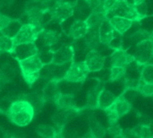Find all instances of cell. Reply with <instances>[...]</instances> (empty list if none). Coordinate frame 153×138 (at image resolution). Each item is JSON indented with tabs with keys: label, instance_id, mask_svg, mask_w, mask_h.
Listing matches in <instances>:
<instances>
[{
	"label": "cell",
	"instance_id": "4dcf8cb0",
	"mask_svg": "<svg viewBox=\"0 0 153 138\" xmlns=\"http://www.w3.org/2000/svg\"><path fill=\"white\" fill-rule=\"evenodd\" d=\"M13 101L14 100L11 97H4L1 99L0 100V113L6 115Z\"/></svg>",
	"mask_w": 153,
	"mask_h": 138
},
{
	"label": "cell",
	"instance_id": "8992f818",
	"mask_svg": "<svg viewBox=\"0 0 153 138\" xmlns=\"http://www.w3.org/2000/svg\"><path fill=\"white\" fill-rule=\"evenodd\" d=\"M43 29L44 28L39 27L33 22H28L22 24L18 33L13 38L14 45L21 44V43L35 42Z\"/></svg>",
	"mask_w": 153,
	"mask_h": 138
},
{
	"label": "cell",
	"instance_id": "e575fe53",
	"mask_svg": "<svg viewBox=\"0 0 153 138\" xmlns=\"http://www.w3.org/2000/svg\"><path fill=\"white\" fill-rule=\"evenodd\" d=\"M132 1H133V4H134V5H138V4H140L145 2L146 0H132Z\"/></svg>",
	"mask_w": 153,
	"mask_h": 138
},
{
	"label": "cell",
	"instance_id": "6da1fadb",
	"mask_svg": "<svg viewBox=\"0 0 153 138\" xmlns=\"http://www.w3.org/2000/svg\"><path fill=\"white\" fill-rule=\"evenodd\" d=\"M35 110L32 105L25 99H16L6 114L9 120L18 127H26L33 119Z\"/></svg>",
	"mask_w": 153,
	"mask_h": 138
},
{
	"label": "cell",
	"instance_id": "1f68e13d",
	"mask_svg": "<svg viewBox=\"0 0 153 138\" xmlns=\"http://www.w3.org/2000/svg\"><path fill=\"white\" fill-rule=\"evenodd\" d=\"M122 129H123V128H121L117 123H115V124L109 125V128H108V132L113 137H121Z\"/></svg>",
	"mask_w": 153,
	"mask_h": 138
},
{
	"label": "cell",
	"instance_id": "603a6c76",
	"mask_svg": "<svg viewBox=\"0 0 153 138\" xmlns=\"http://www.w3.org/2000/svg\"><path fill=\"white\" fill-rule=\"evenodd\" d=\"M13 38H11L1 32L0 35V52L3 53H12L14 48Z\"/></svg>",
	"mask_w": 153,
	"mask_h": 138
},
{
	"label": "cell",
	"instance_id": "8fae6325",
	"mask_svg": "<svg viewBox=\"0 0 153 138\" xmlns=\"http://www.w3.org/2000/svg\"><path fill=\"white\" fill-rule=\"evenodd\" d=\"M85 63L90 72H99L105 66L106 58L96 49H90L85 57Z\"/></svg>",
	"mask_w": 153,
	"mask_h": 138
},
{
	"label": "cell",
	"instance_id": "2e32d148",
	"mask_svg": "<svg viewBox=\"0 0 153 138\" xmlns=\"http://www.w3.org/2000/svg\"><path fill=\"white\" fill-rule=\"evenodd\" d=\"M43 97L45 99V101L49 102H56V101L58 99V97L61 94V92L59 90L58 86V81L56 80H51L49 81L45 88L42 91Z\"/></svg>",
	"mask_w": 153,
	"mask_h": 138
},
{
	"label": "cell",
	"instance_id": "8d00e7d4",
	"mask_svg": "<svg viewBox=\"0 0 153 138\" xmlns=\"http://www.w3.org/2000/svg\"><path fill=\"white\" fill-rule=\"evenodd\" d=\"M103 1H104V0H101V2H103Z\"/></svg>",
	"mask_w": 153,
	"mask_h": 138
},
{
	"label": "cell",
	"instance_id": "f1b7e54d",
	"mask_svg": "<svg viewBox=\"0 0 153 138\" xmlns=\"http://www.w3.org/2000/svg\"><path fill=\"white\" fill-rule=\"evenodd\" d=\"M134 129L137 135V137H153L152 131L147 124H142Z\"/></svg>",
	"mask_w": 153,
	"mask_h": 138
},
{
	"label": "cell",
	"instance_id": "3957f363",
	"mask_svg": "<svg viewBox=\"0 0 153 138\" xmlns=\"http://www.w3.org/2000/svg\"><path fill=\"white\" fill-rule=\"evenodd\" d=\"M112 16H121L137 22L144 19V17L138 12L136 6L134 4L129 3L127 0H118L115 6L106 14L107 19H109Z\"/></svg>",
	"mask_w": 153,
	"mask_h": 138
},
{
	"label": "cell",
	"instance_id": "4fadbf2b",
	"mask_svg": "<svg viewBox=\"0 0 153 138\" xmlns=\"http://www.w3.org/2000/svg\"><path fill=\"white\" fill-rule=\"evenodd\" d=\"M78 111H79L78 109H75V110H65V109L57 108V110L54 114L52 119H53L54 123L56 125V127L60 129V128H63L65 127V125L69 120H71L78 113Z\"/></svg>",
	"mask_w": 153,
	"mask_h": 138
},
{
	"label": "cell",
	"instance_id": "836d02e7",
	"mask_svg": "<svg viewBox=\"0 0 153 138\" xmlns=\"http://www.w3.org/2000/svg\"><path fill=\"white\" fill-rule=\"evenodd\" d=\"M11 21V18L4 15V14H2L0 13V31H2L4 30V28L8 24V22Z\"/></svg>",
	"mask_w": 153,
	"mask_h": 138
},
{
	"label": "cell",
	"instance_id": "cb8c5ba5",
	"mask_svg": "<svg viewBox=\"0 0 153 138\" xmlns=\"http://www.w3.org/2000/svg\"><path fill=\"white\" fill-rule=\"evenodd\" d=\"M141 79L147 84H153V63H147L141 70Z\"/></svg>",
	"mask_w": 153,
	"mask_h": 138
},
{
	"label": "cell",
	"instance_id": "5b68a950",
	"mask_svg": "<svg viewBox=\"0 0 153 138\" xmlns=\"http://www.w3.org/2000/svg\"><path fill=\"white\" fill-rule=\"evenodd\" d=\"M90 70L85 63V61H73L65 75L64 79L69 83H82L88 76Z\"/></svg>",
	"mask_w": 153,
	"mask_h": 138
},
{
	"label": "cell",
	"instance_id": "7a4b0ae2",
	"mask_svg": "<svg viewBox=\"0 0 153 138\" xmlns=\"http://www.w3.org/2000/svg\"><path fill=\"white\" fill-rule=\"evenodd\" d=\"M18 65L21 69L22 78L26 84L31 87V85L39 78L40 70L44 66L40 61L39 55L37 54L26 59L18 61Z\"/></svg>",
	"mask_w": 153,
	"mask_h": 138
},
{
	"label": "cell",
	"instance_id": "7402d4cb",
	"mask_svg": "<svg viewBox=\"0 0 153 138\" xmlns=\"http://www.w3.org/2000/svg\"><path fill=\"white\" fill-rule=\"evenodd\" d=\"M37 134L41 137H56L58 136V130L49 125H39L36 128Z\"/></svg>",
	"mask_w": 153,
	"mask_h": 138
},
{
	"label": "cell",
	"instance_id": "e0dca14e",
	"mask_svg": "<svg viewBox=\"0 0 153 138\" xmlns=\"http://www.w3.org/2000/svg\"><path fill=\"white\" fill-rule=\"evenodd\" d=\"M109 109L112 110L119 118H121L130 112V110H132V103L127 101L123 95H121L117 97L116 101L111 107H109Z\"/></svg>",
	"mask_w": 153,
	"mask_h": 138
},
{
	"label": "cell",
	"instance_id": "d6986e66",
	"mask_svg": "<svg viewBox=\"0 0 153 138\" xmlns=\"http://www.w3.org/2000/svg\"><path fill=\"white\" fill-rule=\"evenodd\" d=\"M55 104L59 109H65V110L77 109L75 97L73 93H61L58 99L56 101Z\"/></svg>",
	"mask_w": 153,
	"mask_h": 138
},
{
	"label": "cell",
	"instance_id": "83f0119b",
	"mask_svg": "<svg viewBox=\"0 0 153 138\" xmlns=\"http://www.w3.org/2000/svg\"><path fill=\"white\" fill-rule=\"evenodd\" d=\"M136 91L144 97H151V96H153V84L144 83L141 79L139 85L136 88Z\"/></svg>",
	"mask_w": 153,
	"mask_h": 138
},
{
	"label": "cell",
	"instance_id": "74e56055",
	"mask_svg": "<svg viewBox=\"0 0 153 138\" xmlns=\"http://www.w3.org/2000/svg\"><path fill=\"white\" fill-rule=\"evenodd\" d=\"M84 1H86V0H84Z\"/></svg>",
	"mask_w": 153,
	"mask_h": 138
},
{
	"label": "cell",
	"instance_id": "9a60e30c",
	"mask_svg": "<svg viewBox=\"0 0 153 138\" xmlns=\"http://www.w3.org/2000/svg\"><path fill=\"white\" fill-rule=\"evenodd\" d=\"M108 21L115 29V31L123 35L126 34L135 22L131 19L121 16H112L108 19Z\"/></svg>",
	"mask_w": 153,
	"mask_h": 138
},
{
	"label": "cell",
	"instance_id": "ffe728a7",
	"mask_svg": "<svg viewBox=\"0 0 153 138\" xmlns=\"http://www.w3.org/2000/svg\"><path fill=\"white\" fill-rule=\"evenodd\" d=\"M16 76V72L14 67L9 64L4 63L0 66V83L8 84L13 81Z\"/></svg>",
	"mask_w": 153,
	"mask_h": 138
},
{
	"label": "cell",
	"instance_id": "7c38bea8",
	"mask_svg": "<svg viewBox=\"0 0 153 138\" xmlns=\"http://www.w3.org/2000/svg\"><path fill=\"white\" fill-rule=\"evenodd\" d=\"M89 29L90 27L88 23L86 22V21L79 19V20L74 21L71 24L67 35L74 40H81L86 36V34L89 31Z\"/></svg>",
	"mask_w": 153,
	"mask_h": 138
},
{
	"label": "cell",
	"instance_id": "d6a6232c",
	"mask_svg": "<svg viewBox=\"0 0 153 138\" xmlns=\"http://www.w3.org/2000/svg\"><path fill=\"white\" fill-rule=\"evenodd\" d=\"M118 2V0H104L101 4V9L105 14H107Z\"/></svg>",
	"mask_w": 153,
	"mask_h": 138
},
{
	"label": "cell",
	"instance_id": "d590c367",
	"mask_svg": "<svg viewBox=\"0 0 153 138\" xmlns=\"http://www.w3.org/2000/svg\"><path fill=\"white\" fill-rule=\"evenodd\" d=\"M35 1H37V2H40V3H45V2H47L48 0H35Z\"/></svg>",
	"mask_w": 153,
	"mask_h": 138
},
{
	"label": "cell",
	"instance_id": "30bf717a",
	"mask_svg": "<svg viewBox=\"0 0 153 138\" xmlns=\"http://www.w3.org/2000/svg\"><path fill=\"white\" fill-rule=\"evenodd\" d=\"M133 62H134V55L129 54L126 49L123 48L114 49L113 53L110 56V67L119 66L126 68Z\"/></svg>",
	"mask_w": 153,
	"mask_h": 138
},
{
	"label": "cell",
	"instance_id": "ac0fdd59",
	"mask_svg": "<svg viewBox=\"0 0 153 138\" xmlns=\"http://www.w3.org/2000/svg\"><path fill=\"white\" fill-rule=\"evenodd\" d=\"M117 97L107 89H101L98 97V109L106 110L113 105Z\"/></svg>",
	"mask_w": 153,
	"mask_h": 138
},
{
	"label": "cell",
	"instance_id": "d4e9b609",
	"mask_svg": "<svg viewBox=\"0 0 153 138\" xmlns=\"http://www.w3.org/2000/svg\"><path fill=\"white\" fill-rule=\"evenodd\" d=\"M101 89H99V86L92 88L87 96V107L90 109H98V97Z\"/></svg>",
	"mask_w": 153,
	"mask_h": 138
},
{
	"label": "cell",
	"instance_id": "277c9868",
	"mask_svg": "<svg viewBox=\"0 0 153 138\" xmlns=\"http://www.w3.org/2000/svg\"><path fill=\"white\" fill-rule=\"evenodd\" d=\"M53 21L62 23L71 18L74 13V4L68 0H55L51 6Z\"/></svg>",
	"mask_w": 153,
	"mask_h": 138
},
{
	"label": "cell",
	"instance_id": "52a82bcc",
	"mask_svg": "<svg viewBox=\"0 0 153 138\" xmlns=\"http://www.w3.org/2000/svg\"><path fill=\"white\" fill-rule=\"evenodd\" d=\"M134 62L138 66H143L150 63L153 57V40L150 38L136 44L134 54Z\"/></svg>",
	"mask_w": 153,
	"mask_h": 138
},
{
	"label": "cell",
	"instance_id": "9c48e42d",
	"mask_svg": "<svg viewBox=\"0 0 153 138\" xmlns=\"http://www.w3.org/2000/svg\"><path fill=\"white\" fill-rule=\"evenodd\" d=\"M38 53H39V48L36 46L35 42L17 44L14 46L12 51L13 58L17 61L26 59L30 57L37 55Z\"/></svg>",
	"mask_w": 153,
	"mask_h": 138
},
{
	"label": "cell",
	"instance_id": "484cf974",
	"mask_svg": "<svg viewBox=\"0 0 153 138\" xmlns=\"http://www.w3.org/2000/svg\"><path fill=\"white\" fill-rule=\"evenodd\" d=\"M151 38V33L148 32L146 30L144 29H139L138 31H136L134 33L132 34L131 36V44H138L139 42L144 40H147V39H150Z\"/></svg>",
	"mask_w": 153,
	"mask_h": 138
},
{
	"label": "cell",
	"instance_id": "44dd1931",
	"mask_svg": "<svg viewBox=\"0 0 153 138\" xmlns=\"http://www.w3.org/2000/svg\"><path fill=\"white\" fill-rule=\"evenodd\" d=\"M22 26V22L21 20L11 19V21L8 22V24L4 28V30L1 32L11 38H14Z\"/></svg>",
	"mask_w": 153,
	"mask_h": 138
},
{
	"label": "cell",
	"instance_id": "4316f807",
	"mask_svg": "<svg viewBox=\"0 0 153 138\" xmlns=\"http://www.w3.org/2000/svg\"><path fill=\"white\" fill-rule=\"evenodd\" d=\"M126 76V68L119 66H111L110 67V81H117Z\"/></svg>",
	"mask_w": 153,
	"mask_h": 138
},
{
	"label": "cell",
	"instance_id": "ba28073f",
	"mask_svg": "<svg viewBox=\"0 0 153 138\" xmlns=\"http://www.w3.org/2000/svg\"><path fill=\"white\" fill-rule=\"evenodd\" d=\"M74 48L71 45H62L54 50L52 63L57 66L68 65L74 61Z\"/></svg>",
	"mask_w": 153,
	"mask_h": 138
},
{
	"label": "cell",
	"instance_id": "f546056e",
	"mask_svg": "<svg viewBox=\"0 0 153 138\" xmlns=\"http://www.w3.org/2000/svg\"><path fill=\"white\" fill-rule=\"evenodd\" d=\"M91 123V134L92 137H103L106 135V129L97 121Z\"/></svg>",
	"mask_w": 153,
	"mask_h": 138
},
{
	"label": "cell",
	"instance_id": "5bb4252c",
	"mask_svg": "<svg viewBox=\"0 0 153 138\" xmlns=\"http://www.w3.org/2000/svg\"><path fill=\"white\" fill-rule=\"evenodd\" d=\"M117 31H115L111 23L109 22L108 19L104 20V22L100 24V29H99V36H100V40L102 45L108 46L114 37L116 36Z\"/></svg>",
	"mask_w": 153,
	"mask_h": 138
}]
</instances>
